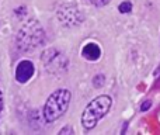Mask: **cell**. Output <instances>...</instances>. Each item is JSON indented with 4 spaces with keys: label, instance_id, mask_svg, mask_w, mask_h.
Listing matches in <instances>:
<instances>
[{
    "label": "cell",
    "instance_id": "6da1fadb",
    "mask_svg": "<svg viewBox=\"0 0 160 135\" xmlns=\"http://www.w3.org/2000/svg\"><path fill=\"white\" fill-rule=\"evenodd\" d=\"M45 33L37 20H30L24 23L17 33V48L21 52H30L38 48L44 42Z\"/></svg>",
    "mask_w": 160,
    "mask_h": 135
},
{
    "label": "cell",
    "instance_id": "7a4b0ae2",
    "mask_svg": "<svg viewBox=\"0 0 160 135\" xmlns=\"http://www.w3.org/2000/svg\"><path fill=\"white\" fill-rule=\"evenodd\" d=\"M70 99H72V94L68 89H59V90L53 91L48 97L47 103L44 106V118L48 122H53L59 120L66 113Z\"/></svg>",
    "mask_w": 160,
    "mask_h": 135
},
{
    "label": "cell",
    "instance_id": "3957f363",
    "mask_svg": "<svg viewBox=\"0 0 160 135\" xmlns=\"http://www.w3.org/2000/svg\"><path fill=\"white\" fill-rule=\"evenodd\" d=\"M111 104H112V100L110 96L107 94H102L98 96L90 101L86 106L84 111L82 114V124L84 128L91 130V128L96 127V124L105 116V114L110 111Z\"/></svg>",
    "mask_w": 160,
    "mask_h": 135
},
{
    "label": "cell",
    "instance_id": "277c9868",
    "mask_svg": "<svg viewBox=\"0 0 160 135\" xmlns=\"http://www.w3.org/2000/svg\"><path fill=\"white\" fill-rule=\"evenodd\" d=\"M56 17L61 21L62 25L65 27H78L83 21H84V14L80 10L76 4L73 3H66V4H62L61 7L56 11Z\"/></svg>",
    "mask_w": 160,
    "mask_h": 135
},
{
    "label": "cell",
    "instance_id": "5b68a950",
    "mask_svg": "<svg viewBox=\"0 0 160 135\" xmlns=\"http://www.w3.org/2000/svg\"><path fill=\"white\" fill-rule=\"evenodd\" d=\"M42 61H44L45 65L49 66L48 69H52V68L66 69V65H68V61L65 59V56L61 52H58L56 49H48L47 52H44Z\"/></svg>",
    "mask_w": 160,
    "mask_h": 135
},
{
    "label": "cell",
    "instance_id": "8992f818",
    "mask_svg": "<svg viewBox=\"0 0 160 135\" xmlns=\"http://www.w3.org/2000/svg\"><path fill=\"white\" fill-rule=\"evenodd\" d=\"M34 75V65L31 61H21L17 65L16 69V79L20 83H25L32 77Z\"/></svg>",
    "mask_w": 160,
    "mask_h": 135
},
{
    "label": "cell",
    "instance_id": "52a82bcc",
    "mask_svg": "<svg viewBox=\"0 0 160 135\" xmlns=\"http://www.w3.org/2000/svg\"><path fill=\"white\" fill-rule=\"evenodd\" d=\"M82 56L87 61H97L101 56V49L97 44H87L82 51Z\"/></svg>",
    "mask_w": 160,
    "mask_h": 135
},
{
    "label": "cell",
    "instance_id": "ba28073f",
    "mask_svg": "<svg viewBox=\"0 0 160 135\" xmlns=\"http://www.w3.org/2000/svg\"><path fill=\"white\" fill-rule=\"evenodd\" d=\"M118 10L121 11V13H131L132 11V4H131V2H124V3H121L119 4V7H118Z\"/></svg>",
    "mask_w": 160,
    "mask_h": 135
},
{
    "label": "cell",
    "instance_id": "9c48e42d",
    "mask_svg": "<svg viewBox=\"0 0 160 135\" xmlns=\"http://www.w3.org/2000/svg\"><path fill=\"white\" fill-rule=\"evenodd\" d=\"M102 85H104V76L97 75V76L94 77V86H96V87H101Z\"/></svg>",
    "mask_w": 160,
    "mask_h": 135
},
{
    "label": "cell",
    "instance_id": "30bf717a",
    "mask_svg": "<svg viewBox=\"0 0 160 135\" xmlns=\"http://www.w3.org/2000/svg\"><path fill=\"white\" fill-rule=\"evenodd\" d=\"M90 2L93 3L94 6H97V7H102V6H107L111 0H90Z\"/></svg>",
    "mask_w": 160,
    "mask_h": 135
},
{
    "label": "cell",
    "instance_id": "8fae6325",
    "mask_svg": "<svg viewBox=\"0 0 160 135\" xmlns=\"http://www.w3.org/2000/svg\"><path fill=\"white\" fill-rule=\"evenodd\" d=\"M150 106H152V103H150L149 100H146V101H145L143 104H142L141 110H142V111H146V110H149V108H150Z\"/></svg>",
    "mask_w": 160,
    "mask_h": 135
},
{
    "label": "cell",
    "instance_id": "7c38bea8",
    "mask_svg": "<svg viewBox=\"0 0 160 135\" xmlns=\"http://www.w3.org/2000/svg\"><path fill=\"white\" fill-rule=\"evenodd\" d=\"M65 132H69V134H73V130H72V128H70V127H65V128H63V130H62V131H61V132H59V134H61V135H63Z\"/></svg>",
    "mask_w": 160,
    "mask_h": 135
},
{
    "label": "cell",
    "instance_id": "4fadbf2b",
    "mask_svg": "<svg viewBox=\"0 0 160 135\" xmlns=\"http://www.w3.org/2000/svg\"><path fill=\"white\" fill-rule=\"evenodd\" d=\"M2 110H3V94L0 91V114H2Z\"/></svg>",
    "mask_w": 160,
    "mask_h": 135
}]
</instances>
